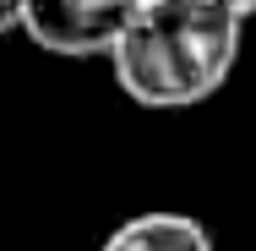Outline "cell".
I'll list each match as a JSON object with an SVG mask.
<instances>
[{
    "label": "cell",
    "mask_w": 256,
    "mask_h": 251,
    "mask_svg": "<svg viewBox=\"0 0 256 251\" xmlns=\"http://www.w3.org/2000/svg\"><path fill=\"white\" fill-rule=\"evenodd\" d=\"M246 17L224 0H142L109 66L120 93L142 109L207 104L234 71Z\"/></svg>",
    "instance_id": "cell-1"
},
{
    "label": "cell",
    "mask_w": 256,
    "mask_h": 251,
    "mask_svg": "<svg viewBox=\"0 0 256 251\" xmlns=\"http://www.w3.org/2000/svg\"><path fill=\"white\" fill-rule=\"evenodd\" d=\"M142 0H22V33L44 55L98 60L114 55Z\"/></svg>",
    "instance_id": "cell-2"
},
{
    "label": "cell",
    "mask_w": 256,
    "mask_h": 251,
    "mask_svg": "<svg viewBox=\"0 0 256 251\" xmlns=\"http://www.w3.org/2000/svg\"><path fill=\"white\" fill-rule=\"evenodd\" d=\"M22 28V0H0V33H16Z\"/></svg>",
    "instance_id": "cell-4"
},
{
    "label": "cell",
    "mask_w": 256,
    "mask_h": 251,
    "mask_svg": "<svg viewBox=\"0 0 256 251\" xmlns=\"http://www.w3.org/2000/svg\"><path fill=\"white\" fill-rule=\"evenodd\" d=\"M98 251H218V246H212L202 218L153 207V213H136L126 224H114Z\"/></svg>",
    "instance_id": "cell-3"
},
{
    "label": "cell",
    "mask_w": 256,
    "mask_h": 251,
    "mask_svg": "<svg viewBox=\"0 0 256 251\" xmlns=\"http://www.w3.org/2000/svg\"><path fill=\"white\" fill-rule=\"evenodd\" d=\"M229 11H240V17H256V0H224Z\"/></svg>",
    "instance_id": "cell-5"
}]
</instances>
